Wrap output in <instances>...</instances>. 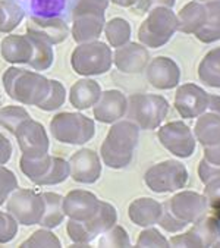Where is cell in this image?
I'll use <instances>...</instances> for the list:
<instances>
[{
	"label": "cell",
	"instance_id": "1",
	"mask_svg": "<svg viewBox=\"0 0 220 248\" xmlns=\"http://www.w3.org/2000/svg\"><path fill=\"white\" fill-rule=\"evenodd\" d=\"M207 212V203L203 194L179 189L163 203V212L157 225L169 233H178L205 216Z\"/></svg>",
	"mask_w": 220,
	"mask_h": 248
},
{
	"label": "cell",
	"instance_id": "2",
	"mask_svg": "<svg viewBox=\"0 0 220 248\" xmlns=\"http://www.w3.org/2000/svg\"><path fill=\"white\" fill-rule=\"evenodd\" d=\"M140 131L141 129L128 119L113 122L100 147L101 162L110 169L126 168L134 159Z\"/></svg>",
	"mask_w": 220,
	"mask_h": 248
},
{
	"label": "cell",
	"instance_id": "3",
	"mask_svg": "<svg viewBox=\"0 0 220 248\" xmlns=\"http://www.w3.org/2000/svg\"><path fill=\"white\" fill-rule=\"evenodd\" d=\"M5 93L12 100L25 106H38L47 95L50 79L37 71L11 66L2 75Z\"/></svg>",
	"mask_w": 220,
	"mask_h": 248
},
{
	"label": "cell",
	"instance_id": "4",
	"mask_svg": "<svg viewBox=\"0 0 220 248\" xmlns=\"http://www.w3.org/2000/svg\"><path fill=\"white\" fill-rule=\"evenodd\" d=\"M169 113V102L158 94H132L128 97L125 119L134 122L140 129H157Z\"/></svg>",
	"mask_w": 220,
	"mask_h": 248
},
{
	"label": "cell",
	"instance_id": "5",
	"mask_svg": "<svg viewBox=\"0 0 220 248\" xmlns=\"http://www.w3.org/2000/svg\"><path fill=\"white\" fill-rule=\"evenodd\" d=\"M113 52L109 44L94 40L78 44L71 55V66L81 77H97L110 71Z\"/></svg>",
	"mask_w": 220,
	"mask_h": 248
},
{
	"label": "cell",
	"instance_id": "6",
	"mask_svg": "<svg viewBox=\"0 0 220 248\" xmlns=\"http://www.w3.org/2000/svg\"><path fill=\"white\" fill-rule=\"evenodd\" d=\"M178 31V16L172 8H154L147 12L145 19L140 25L138 40L150 48H158L168 44Z\"/></svg>",
	"mask_w": 220,
	"mask_h": 248
},
{
	"label": "cell",
	"instance_id": "7",
	"mask_svg": "<svg viewBox=\"0 0 220 248\" xmlns=\"http://www.w3.org/2000/svg\"><path fill=\"white\" fill-rule=\"evenodd\" d=\"M50 134L62 144L82 145L93 140L95 134V122L82 113L62 112L51 118Z\"/></svg>",
	"mask_w": 220,
	"mask_h": 248
},
{
	"label": "cell",
	"instance_id": "8",
	"mask_svg": "<svg viewBox=\"0 0 220 248\" xmlns=\"http://www.w3.org/2000/svg\"><path fill=\"white\" fill-rule=\"evenodd\" d=\"M118 222V212L113 204L101 200L100 209L95 216L87 222H74L68 219L66 232L75 245H88L95 241L101 233L110 229Z\"/></svg>",
	"mask_w": 220,
	"mask_h": 248
},
{
	"label": "cell",
	"instance_id": "9",
	"mask_svg": "<svg viewBox=\"0 0 220 248\" xmlns=\"http://www.w3.org/2000/svg\"><path fill=\"white\" fill-rule=\"evenodd\" d=\"M188 169L179 160L168 159L153 165L144 173L145 185L156 194L176 192L188 182Z\"/></svg>",
	"mask_w": 220,
	"mask_h": 248
},
{
	"label": "cell",
	"instance_id": "10",
	"mask_svg": "<svg viewBox=\"0 0 220 248\" xmlns=\"http://www.w3.org/2000/svg\"><path fill=\"white\" fill-rule=\"evenodd\" d=\"M6 212H9L19 225H38L44 213V200L41 192L27 188H16L8 197Z\"/></svg>",
	"mask_w": 220,
	"mask_h": 248
},
{
	"label": "cell",
	"instance_id": "11",
	"mask_svg": "<svg viewBox=\"0 0 220 248\" xmlns=\"http://www.w3.org/2000/svg\"><path fill=\"white\" fill-rule=\"evenodd\" d=\"M157 138L169 153L179 159H188L194 155L197 140L192 129L182 121H172L158 126Z\"/></svg>",
	"mask_w": 220,
	"mask_h": 248
},
{
	"label": "cell",
	"instance_id": "12",
	"mask_svg": "<svg viewBox=\"0 0 220 248\" xmlns=\"http://www.w3.org/2000/svg\"><path fill=\"white\" fill-rule=\"evenodd\" d=\"M220 238V222L211 216L205 215L194 225L189 231L173 235L169 239V245L172 247H214L217 239Z\"/></svg>",
	"mask_w": 220,
	"mask_h": 248
},
{
	"label": "cell",
	"instance_id": "13",
	"mask_svg": "<svg viewBox=\"0 0 220 248\" xmlns=\"http://www.w3.org/2000/svg\"><path fill=\"white\" fill-rule=\"evenodd\" d=\"M15 138L22 156L38 157L50 152V138L44 125L32 118L25 119L15 131Z\"/></svg>",
	"mask_w": 220,
	"mask_h": 248
},
{
	"label": "cell",
	"instance_id": "14",
	"mask_svg": "<svg viewBox=\"0 0 220 248\" xmlns=\"http://www.w3.org/2000/svg\"><path fill=\"white\" fill-rule=\"evenodd\" d=\"M208 95L210 94L197 84L187 82L178 85L175 93V109L184 119H197L207 112Z\"/></svg>",
	"mask_w": 220,
	"mask_h": 248
},
{
	"label": "cell",
	"instance_id": "15",
	"mask_svg": "<svg viewBox=\"0 0 220 248\" xmlns=\"http://www.w3.org/2000/svg\"><path fill=\"white\" fill-rule=\"evenodd\" d=\"M69 178L78 184L91 185L95 184L101 176V159L93 148H79L69 160Z\"/></svg>",
	"mask_w": 220,
	"mask_h": 248
},
{
	"label": "cell",
	"instance_id": "16",
	"mask_svg": "<svg viewBox=\"0 0 220 248\" xmlns=\"http://www.w3.org/2000/svg\"><path fill=\"white\" fill-rule=\"evenodd\" d=\"M101 204V200L85 189L69 191L62 200L63 213L69 220L74 222H87L95 216Z\"/></svg>",
	"mask_w": 220,
	"mask_h": 248
},
{
	"label": "cell",
	"instance_id": "17",
	"mask_svg": "<svg viewBox=\"0 0 220 248\" xmlns=\"http://www.w3.org/2000/svg\"><path fill=\"white\" fill-rule=\"evenodd\" d=\"M145 78L157 90H172L179 85L181 69L178 63L168 56H157L145 66Z\"/></svg>",
	"mask_w": 220,
	"mask_h": 248
},
{
	"label": "cell",
	"instance_id": "18",
	"mask_svg": "<svg viewBox=\"0 0 220 248\" xmlns=\"http://www.w3.org/2000/svg\"><path fill=\"white\" fill-rule=\"evenodd\" d=\"M150 62L148 48L141 43H131L116 47L113 52V65L124 74H141Z\"/></svg>",
	"mask_w": 220,
	"mask_h": 248
},
{
	"label": "cell",
	"instance_id": "19",
	"mask_svg": "<svg viewBox=\"0 0 220 248\" xmlns=\"http://www.w3.org/2000/svg\"><path fill=\"white\" fill-rule=\"evenodd\" d=\"M128 97L119 90L101 91L100 98L93 106L94 119L101 124H113L125 118Z\"/></svg>",
	"mask_w": 220,
	"mask_h": 248
},
{
	"label": "cell",
	"instance_id": "20",
	"mask_svg": "<svg viewBox=\"0 0 220 248\" xmlns=\"http://www.w3.org/2000/svg\"><path fill=\"white\" fill-rule=\"evenodd\" d=\"M27 32L40 35L41 38L47 40L50 44H61L69 37V27L61 16H31L27 22Z\"/></svg>",
	"mask_w": 220,
	"mask_h": 248
},
{
	"label": "cell",
	"instance_id": "21",
	"mask_svg": "<svg viewBox=\"0 0 220 248\" xmlns=\"http://www.w3.org/2000/svg\"><path fill=\"white\" fill-rule=\"evenodd\" d=\"M0 55L12 65H28L32 58V44L30 37L21 34L6 35L0 43Z\"/></svg>",
	"mask_w": 220,
	"mask_h": 248
},
{
	"label": "cell",
	"instance_id": "22",
	"mask_svg": "<svg viewBox=\"0 0 220 248\" xmlns=\"http://www.w3.org/2000/svg\"><path fill=\"white\" fill-rule=\"evenodd\" d=\"M106 24L104 15L97 14H81L72 16V28L71 34L77 44L88 43L98 40L103 34V28Z\"/></svg>",
	"mask_w": 220,
	"mask_h": 248
},
{
	"label": "cell",
	"instance_id": "23",
	"mask_svg": "<svg viewBox=\"0 0 220 248\" xmlns=\"http://www.w3.org/2000/svg\"><path fill=\"white\" fill-rule=\"evenodd\" d=\"M163 212V204L154 198L141 197L134 200L128 207V216L137 226L147 228L157 225Z\"/></svg>",
	"mask_w": 220,
	"mask_h": 248
},
{
	"label": "cell",
	"instance_id": "24",
	"mask_svg": "<svg viewBox=\"0 0 220 248\" xmlns=\"http://www.w3.org/2000/svg\"><path fill=\"white\" fill-rule=\"evenodd\" d=\"M101 87L97 81L84 77L78 79L69 90V102L78 110H87L93 108L101 94Z\"/></svg>",
	"mask_w": 220,
	"mask_h": 248
},
{
	"label": "cell",
	"instance_id": "25",
	"mask_svg": "<svg viewBox=\"0 0 220 248\" xmlns=\"http://www.w3.org/2000/svg\"><path fill=\"white\" fill-rule=\"evenodd\" d=\"M176 16H178V31L184 34H195L198 30H201V27L205 22L207 18L205 5L192 0V2L187 3L179 11V14H176Z\"/></svg>",
	"mask_w": 220,
	"mask_h": 248
},
{
	"label": "cell",
	"instance_id": "26",
	"mask_svg": "<svg viewBox=\"0 0 220 248\" xmlns=\"http://www.w3.org/2000/svg\"><path fill=\"white\" fill-rule=\"evenodd\" d=\"M194 137L203 147L220 142V116L211 112H204L197 118L194 125Z\"/></svg>",
	"mask_w": 220,
	"mask_h": 248
},
{
	"label": "cell",
	"instance_id": "27",
	"mask_svg": "<svg viewBox=\"0 0 220 248\" xmlns=\"http://www.w3.org/2000/svg\"><path fill=\"white\" fill-rule=\"evenodd\" d=\"M41 197L44 200V213L38 222L41 228L47 229H54L58 228L61 223L65 220V213L62 207V200L63 197L58 192H51V191H44L41 192Z\"/></svg>",
	"mask_w": 220,
	"mask_h": 248
},
{
	"label": "cell",
	"instance_id": "28",
	"mask_svg": "<svg viewBox=\"0 0 220 248\" xmlns=\"http://www.w3.org/2000/svg\"><path fill=\"white\" fill-rule=\"evenodd\" d=\"M207 18L201 30L194 35L204 44H210L220 40V0H210L205 2Z\"/></svg>",
	"mask_w": 220,
	"mask_h": 248
},
{
	"label": "cell",
	"instance_id": "29",
	"mask_svg": "<svg viewBox=\"0 0 220 248\" xmlns=\"http://www.w3.org/2000/svg\"><path fill=\"white\" fill-rule=\"evenodd\" d=\"M27 35L30 37V41L32 44V58L28 62V66L37 72L47 71L48 68H51L54 62L53 44H50L47 40L41 38L40 35L30 34V32H27Z\"/></svg>",
	"mask_w": 220,
	"mask_h": 248
},
{
	"label": "cell",
	"instance_id": "30",
	"mask_svg": "<svg viewBox=\"0 0 220 248\" xmlns=\"http://www.w3.org/2000/svg\"><path fill=\"white\" fill-rule=\"evenodd\" d=\"M200 81L211 88H220V47L210 50L198 65Z\"/></svg>",
	"mask_w": 220,
	"mask_h": 248
},
{
	"label": "cell",
	"instance_id": "31",
	"mask_svg": "<svg viewBox=\"0 0 220 248\" xmlns=\"http://www.w3.org/2000/svg\"><path fill=\"white\" fill-rule=\"evenodd\" d=\"M51 160H53V156H50L48 153L44 156H38V157L21 156L19 169L32 184L40 185L41 179L47 175V172L51 166Z\"/></svg>",
	"mask_w": 220,
	"mask_h": 248
},
{
	"label": "cell",
	"instance_id": "32",
	"mask_svg": "<svg viewBox=\"0 0 220 248\" xmlns=\"http://www.w3.org/2000/svg\"><path fill=\"white\" fill-rule=\"evenodd\" d=\"M103 32H104V37H106L109 46L116 48V47H121V46L126 44L128 41H131L132 28L126 19L113 18L104 24Z\"/></svg>",
	"mask_w": 220,
	"mask_h": 248
},
{
	"label": "cell",
	"instance_id": "33",
	"mask_svg": "<svg viewBox=\"0 0 220 248\" xmlns=\"http://www.w3.org/2000/svg\"><path fill=\"white\" fill-rule=\"evenodd\" d=\"M24 16L25 11L16 0H0V32L14 31Z\"/></svg>",
	"mask_w": 220,
	"mask_h": 248
},
{
	"label": "cell",
	"instance_id": "34",
	"mask_svg": "<svg viewBox=\"0 0 220 248\" xmlns=\"http://www.w3.org/2000/svg\"><path fill=\"white\" fill-rule=\"evenodd\" d=\"M66 102V90L65 85L58 79H50V87L47 91V95L44 100L37 106L40 110L44 112H53L62 108Z\"/></svg>",
	"mask_w": 220,
	"mask_h": 248
},
{
	"label": "cell",
	"instance_id": "35",
	"mask_svg": "<svg viewBox=\"0 0 220 248\" xmlns=\"http://www.w3.org/2000/svg\"><path fill=\"white\" fill-rule=\"evenodd\" d=\"M28 118H31V116L27 112V109L22 106L0 108V126L8 129L11 134H15L16 128Z\"/></svg>",
	"mask_w": 220,
	"mask_h": 248
},
{
	"label": "cell",
	"instance_id": "36",
	"mask_svg": "<svg viewBox=\"0 0 220 248\" xmlns=\"http://www.w3.org/2000/svg\"><path fill=\"white\" fill-rule=\"evenodd\" d=\"M69 178V165L68 160L62 157L53 156L51 166L47 172V175L41 179L38 186H48V185H59L65 182Z\"/></svg>",
	"mask_w": 220,
	"mask_h": 248
},
{
	"label": "cell",
	"instance_id": "37",
	"mask_svg": "<svg viewBox=\"0 0 220 248\" xmlns=\"http://www.w3.org/2000/svg\"><path fill=\"white\" fill-rule=\"evenodd\" d=\"M66 6V0H31V12L34 16L50 18L59 16Z\"/></svg>",
	"mask_w": 220,
	"mask_h": 248
},
{
	"label": "cell",
	"instance_id": "38",
	"mask_svg": "<svg viewBox=\"0 0 220 248\" xmlns=\"http://www.w3.org/2000/svg\"><path fill=\"white\" fill-rule=\"evenodd\" d=\"M204 198L207 203V213L220 222V178H214L204 184Z\"/></svg>",
	"mask_w": 220,
	"mask_h": 248
},
{
	"label": "cell",
	"instance_id": "39",
	"mask_svg": "<svg viewBox=\"0 0 220 248\" xmlns=\"http://www.w3.org/2000/svg\"><path fill=\"white\" fill-rule=\"evenodd\" d=\"M97 244L100 247H129L131 241L128 232L122 226L113 225L112 228L100 235Z\"/></svg>",
	"mask_w": 220,
	"mask_h": 248
},
{
	"label": "cell",
	"instance_id": "40",
	"mask_svg": "<svg viewBox=\"0 0 220 248\" xmlns=\"http://www.w3.org/2000/svg\"><path fill=\"white\" fill-rule=\"evenodd\" d=\"M61 239L51 232V229L41 228L35 231L28 239H25L21 247H61Z\"/></svg>",
	"mask_w": 220,
	"mask_h": 248
},
{
	"label": "cell",
	"instance_id": "41",
	"mask_svg": "<svg viewBox=\"0 0 220 248\" xmlns=\"http://www.w3.org/2000/svg\"><path fill=\"white\" fill-rule=\"evenodd\" d=\"M137 247H169V239L153 226L144 228L137 238Z\"/></svg>",
	"mask_w": 220,
	"mask_h": 248
},
{
	"label": "cell",
	"instance_id": "42",
	"mask_svg": "<svg viewBox=\"0 0 220 248\" xmlns=\"http://www.w3.org/2000/svg\"><path fill=\"white\" fill-rule=\"evenodd\" d=\"M18 188V178L16 175L5 168V165H0V206L5 204L8 197Z\"/></svg>",
	"mask_w": 220,
	"mask_h": 248
},
{
	"label": "cell",
	"instance_id": "43",
	"mask_svg": "<svg viewBox=\"0 0 220 248\" xmlns=\"http://www.w3.org/2000/svg\"><path fill=\"white\" fill-rule=\"evenodd\" d=\"M18 226L19 223L9 212L0 210V244L11 242L18 233Z\"/></svg>",
	"mask_w": 220,
	"mask_h": 248
},
{
	"label": "cell",
	"instance_id": "44",
	"mask_svg": "<svg viewBox=\"0 0 220 248\" xmlns=\"http://www.w3.org/2000/svg\"><path fill=\"white\" fill-rule=\"evenodd\" d=\"M109 3H110V0H77L74 11H72V16L81 15V14L104 15L109 8Z\"/></svg>",
	"mask_w": 220,
	"mask_h": 248
},
{
	"label": "cell",
	"instance_id": "45",
	"mask_svg": "<svg viewBox=\"0 0 220 248\" xmlns=\"http://www.w3.org/2000/svg\"><path fill=\"white\" fill-rule=\"evenodd\" d=\"M198 176L203 184H207L208 181H211L214 178H220V166L213 165V163L207 162L205 159H201V162L198 165Z\"/></svg>",
	"mask_w": 220,
	"mask_h": 248
},
{
	"label": "cell",
	"instance_id": "46",
	"mask_svg": "<svg viewBox=\"0 0 220 248\" xmlns=\"http://www.w3.org/2000/svg\"><path fill=\"white\" fill-rule=\"evenodd\" d=\"M175 3H176V0H137V3L134 6H135L137 12L147 14L154 8H161V6L173 8Z\"/></svg>",
	"mask_w": 220,
	"mask_h": 248
},
{
	"label": "cell",
	"instance_id": "47",
	"mask_svg": "<svg viewBox=\"0 0 220 248\" xmlns=\"http://www.w3.org/2000/svg\"><path fill=\"white\" fill-rule=\"evenodd\" d=\"M14 147L12 142L0 132V165H6L12 157Z\"/></svg>",
	"mask_w": 220,
	"mask_h": 248
},
{
	"label": "cell",
	"instance_id": "48",
	"mask_svg": "<svg viewBox=\"0 0 220 248\" xmlns=\"http://www.w3.org/2000/svg\"><path fill=\"white\" fill-rule=\"evenodd\" d=\"M203 159H205L207 162H210L213 165L220 166V142L214 144V145L204 147V157Z\"/></svg>",
	"mask_w": 220,
	"mask_h": 248
},
{
	"label": "cell",
	"instance_id": "49",
	"mask_svg": "<svg viewBox=\"0 0 220 248\" xmlns=\"http://www.w3.org/2000/svg\"><path fill=\"white\" fill-rule=\"evenodd\" d=\"M207 112H211V113H216V115L220 116V95H216V94L208 95Z\"/></svg>",
	"mask_w": 220,
	"mask_h": 248
},
{
	"label": "cell",
	"instance_id": "50",
	"mask_svg": "<svg viewBox=\"0 0 220 248\" xmlns=\"http://www.w3.org/2000/svg\"><path fill=\"white\" fill-rule=\"evenodd\" d=\"M110 2L121 6V8H131L137 3V0H110Z\"/></svg>",
	"mask_w": 220,
	"mask_h": 248
},
{
	"label": "cell",
	"instance_id": "51",
	"mask_svg": "<svg viewBox=\"0 0 220 248\" xmlns=\"http://www.w3.org/2000/svg\"><path fill=\"white\" fill-rule=\"evenodd\" d=\"M195 2H201V3H205V2H210V0H195Z\"/></svg>",
	"mask_w": 220,
	"mask_h": 248
},
{
	"label": "cell",
	"instance_id": "52",
	"mask_svg": "<svg viewBox=\"0 0 220 248\" xmlns=\"http://www.w3.org/2000/svg\"><path fill=\"white\" fill-rule=\"evenodd\" d=\"M214 247H220V238H219V239H217V242H216V244H214Z\"/></svg>",
	"mask_w": 220,
	"mask_h": 248
},
{
	"label": "cell",
	"instance_id": "53",
	"mask_svg": "<svg viewBox=\"0 0 220 248\" xmlns=\"http://www.w3.org/2000/svg\"><path fill=\"white\" fill-rule=\"evenodd\" d=\"M0 97H2V94H0Z\"/></svg>",
	"mask_w": 220,
	"mask_h": 248
}]
</instances>
